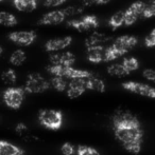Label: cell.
Segmentation results:
<instances>
[{
	"label": "cell",
	"instance_id": "83f0119b",
	"mask_svg": "<svg viewBox=\"0 0 155 155\" xmlns=\"http://www.w3.org/2000/svg\"><path fill=\"white\" fill-rule=\"evenodd\" d=\"M16 132H17V134L18 135H20L21 137H23V139H30L31 138L32 140H33V136H32L31 134L29 133V130H28V128H27V126H26L25 124H23V123H19L16 126Z\"/></svg>",
	"mask_w": 155,
	"mask_h": 155
},
{
	"label": "cell",
	"instance_id": "8992f818",
	"mask_svg": "<svg viewBox=\"0 0 155 155\" xmlns=\"http://www.w3.org/2000/svg\"><path fill=\"white\" fill-rule=\"evenodd\" d=\"M25 89L23 88H8L3 92V101L9 108L17 109L20 108L21 104L23 101L25 96Z\"/></svg>",
	"mask_w": 155,
	"mask_h": 155
},
{
	"label": "cell",
	"instance_id": "8fae6325",
	"mask_svg": "<svg viewBox=\"0 0 155 155\" xmlns=\"http://www.w3.org/2000/svg\"><path fill=\"white\" fill-rule=\"evenodd\" d=\"M87 90V78H78L72 79L68 84L67 96L70 99H75L81 96Z\"/></svg>",
	"mask_w": 155,
	"mask_h": 155
},
{
	"label": "cell",
	"instance_id": "7402d4cb",
	"mask_svg": "<svg viewBox=\"0 0 155 155\" xmlns=\"http://www.w3.org/2000/svg\"><path fill=\"white\" fill-rule=\"evenodd\" d=\"M0 23L4 27H14L17 25V19L11 13L1 12L0 13Z\"/></svg>",
	"mask_w": 155,
	"mask_h": 155
},
{
	"label": "cell",
	"instance_id": "f35d334b",
	"mask_svg": "<svg viewBox=\"0 0 155 155\" xmlns=\"http://www.w3.org/2000/svg\"><path fill=\"white\" fill-rule=\"evenodd\" d=\"M0 1H3V0H0Z\"/></svg>",
	"mask_w": 155,
	"mask_h": 155
},
{
	"label": "cell",
	"instance_id": "603a6c76",
	"mask_svg": "<svg viewBox=\"0 0 155 155\" xmlns=\"http://www.w3.org/2000/svg\"><path fill=\"white\" fill-rule=\"evenodd\" d=\"M26 53L23 50H16L12 53L10 57V62L14 65H20L26 61Z\"/></svg>",
	"mask_w": 155,
	"mask_h": 155
},
{
	"label": "cell",
	"instance_id": "d6a6232c",
	"mask_svg": "<svg viewBox=\"0 0 155 155\" xmlns=\"http://www.w3.org/2000/svg\"><path fill=\"white\" fill-rule=\"evenodd\" d=\"M145 45L148 48L155 47V29L152 30L145 38Z\"/></svg>",
	"mask_w": 155,
	"mask_h": 155
},
{
	"label": "cell",
	"instance_id": "44dd1931",
	"mask_svg": "<svg viewBox=\"0 0 155 155\" xmlns=\"http://www.w3.org/2000/svg\"><path fill=\"white\" fill-rule=\"evenodd\" d=\"M107 73L112 76H117V77H124V76H128L129 72L125 68L123 67V64H119V63H115L112 64L107 68Z\"/></svg>",
	"mask_w": 155,
	"mask_h": 155
},
{
	"label": "cell",
	"instance_id": "e0dca14e",
	"mask_svg": "<svg viewBox=\"0 0 155 155\" xmlns=\"http://www.w3.org/2000/svg\"><path fill=\"white\" fill-rule=\"evenodd\" d=\"M110 40V37L106 36L105 34H102L99 32H93L88 38L85 40V45L87 48L91 47H98V45H102L104 42Z\"/></svg>",
	"mask_w": 155,
	"mask_h": 155
},
{
	"label": "cell",
	"instance_id": "74e56055",
	"mask_svg": "<svg viewBox=\"0 0 155 155\" xmlns=\"http://www.w3.org/2000/svg\"><path fill=\"white\" fill-rule=\"evenodd\" d=\"M110 1L111 0H98V4H106Z\"/></svg>",
	"mask_w": 155,
	"mask_h": 155
},
{
	"label": "cell",
	"instance_id": "ffe728a7",
	"mask_svg": "<svg viewBox=\"0 0 155 155\" xmlns=\"http://www.w3.org/2000/svg\"><path fill=\"white\" fill-rule=\"evenodd\" d=\"M124 19H125V12L124 11H119L116 12L110 19V27L113 30H117L118 28H120L122 25H124Z\"/></svg>",
	"mask_w": 155,
	"mask_h": 155
},
{
	"label": "cell",
	"instance_id": "ac0fdd59",
	"mask_svg": "<svg viewBox=\"0 0 155 155\" xmlns=\"http://www.w3.org/2000/svg\"><path fill=\"white\" fill-rule=\"evenodd\" d=\"M13 2L20 12H32L37 6V0H13Z\"/></svg>",
	"mask_w": 155,
	"mask_h": 155
},
{
	"label": "cell",
	"instance_id": "3957f363",
	"mask_svg": "<svg viewBox=\"0 0 155 155\" xmlns=\"http://www.w3.org/2000/svg\"><path fill=\"white\" fill-rule=\"evenodd\" d=\"M38 120L41 124L50 130H58L63 124V113L58 110L45 109L39 111Z\"/></svg>",
	"mask_w": 155,
	"mask_h": 155
},
{
	"label": "cell",
	"instance_id": "f546056e",
	"mask_svg": "<svg viewBox=\"0 0 155 155\" xmlns=\"http://www.w3.org/2000/svg\"><path fill=\"white\" fill-rule=\"evenodd\" d=\"M155 16V0H152L150 3L147 4L145 11L143 13V18H151Z\"/></svg>",
	"mask_w": 155,
	"mask_h": 155
},
{
	"label": "cell",
	"instance_id": "5b68a950",
	"mask_svg": "<svg viewBox=\"0 0 155 155\" xmlns=\"http://www.w3.org/2000/svg\"><path fill=\"white\" fill-rule=\"evenodd\" d=\"M51 84L46 80L39 73H31L28 75L25 91L28 93H43L50 88Z\"/></svg>",
	"mask_w": 155,
	"mask_h": 155
},
{
	"label": "cell",
	"instance_id": "e575fe53",
	"mask_svg": "<svg viewBox=\"0 0 155 155\" xmlns=\"http://www.w3.org/2000/svg\"><path fill=\"white\" fill-rule=\"evenodd\" d=\"M143 77H145L146 79L150 80V81H152V82H154V84H155V71H154V70H152V69L145 70V71H143Z\"/></svg>",
	"mask_w": 155,
	"mask_h": 155
},
{
	"label": "cell",
	"instance_id": "9a60e30c",
	"mask_svg": "<svg viewBox=\"0 0 155 155\" xmlns=\"http://www.w3.org/2000/svg\"><path fill=\"white\" fill-rule=\"evenodd\" d=\"M87 59L90 62L100 63L106 59V48L103 45L87 48Z\"/></svg>",
	"mask_w": 155,
	"mask_h": 155
},
{
	"label": "cell",
	"instance_id": "2e32d148",
	"mask_svg": "<svg viewBox=\"0 0 155 155\" xmlns=\"http://www.w3.org/2000/svg\"><path fill=\"white\" fill-rule=\"evenodd\" d=\"M0 155H25L21 148L5 140L0 141Z\"/></svg>",
	"mask_w": 155,
	"mask_h": 155
},
{
	"label": "cell",
	"instance_id": "4fadbf2b",
	"mask_svg": "<svg viewBox=\"0 0 155 155\" xmlns=\"http://www.w3.org/2000/svg\"><path fill=\"white\" fill-rule=\"evenodd\" d=\"M71 42H72V37H58V38L48 40L45 45V49L48 52H58L69 47L71 45Z\"/></svg>",
	"mask_w": 155,
	"mask_h": 155
},
{
	"label": "cell",
	"instance_id": "7c38bea8",
	"mask_svg": "<svg viewBox=\"0 0 155 155\" xmlns=\"http://www.w3.org/2000/svg\"><path fill=\"white\" fill-rule=\"evenodd\" d=\"M51 64L53 65H64L71 67L76 61V56L71 52H63V53L51 54L49 57Z\"/></svg>",
	"mask_w": 155,
	"mask_h": 155
},
{
	"label": "cell",
	"instance_id": "cb8c5ba5",
	"mask_svg": "<svg viewBox=\"0 0 155 155\" xmlns=\"http://www.w3.org/2000/svg\"><path fill=\"white\" fill-rule=\"evenodd\" d=\"M51 86L55 89L56 91L63 92L67 89V81L64 77H58V76H54L50 81Z\"/></svg>",
	"mask_w": 155,
	"mask_h": 155
},
{
	"label": "cell",
	"instance_id": "30bf717a",
	"mask_svg": "<svg viewBox=\"0 0 155 155\" xmlns=\"http://www.w3.org/2000/svg\"><path fill=\"white\" fill-rule=\"evenodd\" d=\"M9 38L12 42L21 47H27L35 41L36 34L33 31H19L13 32L9 35Z\"/></svg>",
	"mask_w": 155,
	"mask_h": 155
},
{
	"label": "cell",
	"instance_id": "277c9868",
	"mask_svg": "<svg viewBox=\"0 0 155 155\" xmlns=\"http://www.w3.org/2000/svg\"><path fill=\"white\" fill-rule=\"evenodd\" d=\"M114 129L118 128H140V123L135 115L129 111L118 110L113 115Z\"/></svg>",
	"mask_w": 155,
	"mask_h": 155
},
{
	"label": "cell",
	"instance_id": "5bb4252c",
	"mask_svg": "<svg viewBox=\"0 0 155 155\" xmlns=\"http://www.w3.org/2000/svg\"><path fill=\"white\" fill-rule=\"evenodd\" d=\"M66 18V15L64 14L63 10H56L52 11V12L47 13L46 15H44L38 21V25H60Z\"/></svg>",
	"mask_w": 155,
	"mask_h": 155
},
{
	"label": "cell",
	"instance_id": "f1b7e54d",
	"mask_svg": "<svg viewBox=\"0 0 155 155\" xmlns=\"http://www.w3.org/2000/svg\"><path fill=\"white\" fill-rule=\"evenodd\" d=\"M78 155H100V153L96 149L88 146H79Z\"/></svg>",
	"mask_w": 155,
	"mask_h": 155
},
{
	"label": "cell",
	"instance_id": "9c48e42d",
	"mask_svg": "<svg viewBox=\"0 0 155 155\" xmlns=\"http://www.w3.org/2000/svg\"><path fill=\"white\" fill-rule=\"evenodd\" d=\"M137 41L138 40L136 37L131 36V35H123V36L118 37L112 45V47L119 52L120 55L123 56L124 54H126L131 49H133L137 45Z\"/></svg>",
	"mask_w": 155,
	"mask_h": 155
},
{
	"label": "cell",
	"instance_id": "836d02e7",
	"mask_svg": "<svg viewBox=\"0 0 155 155\" xmlns=\"http://www.w3.org/2000/svg\"><path fill=\"white\" fill-rule=\"evenodd\" d=\"M61 152L64 155H72L75 153V147H73L71 143H65L64 145L61 148Z\"/></svg>",
	"mask_w": 155,
	"mask_h": 155
},
{
	"label": "cell",
	"instance_id": "ba28073f",
	"mask_svg": "<svg viewBox=\"0 0 155 155\" xmlns=\"http://www.w3.org/2000/svg\"><path fill=\"white\" fill-rule=\"evenodd\" d=\"M122 87L130 92L139 94V95L146 96L149 98H155V88L149 86V84L135 81H126L122 84Z\"/></svg>",
	"mask_w": 155,
	"mask_h": 155
},
{
	"label": "cell",
	"instance_id": "d6986e66",
	"mask_svg": "<svg viewBox=\"0 0 155 155\" xmlns=\"http://www.w3.org/2000/svg\"><path fill=\"white\" fill-rule=\"evenodd\" d=\"M105 84L102 79L93 76L90 78H87V90H93L96 92H100L103 93L105 92Z\"/></svg>",
	"mask_w": 155,
	"mask_h": 155
},
{
	"label": "cell",
	"instance_id": "484cf974",
	"mask_svg": "<svg viewBox=\"0 0 155 155\" xmlns=\"http://www.w3.org/2000/svg\"><path fill=\"white\" fill-rule=\"evenodd\" d=\"M123 67L128 70L129 73L133 71H136L139 68V61L134 57H129V58H124L123 61H122Z\"/></svg>",
	"mask_w": 155,
	"mask_h": 155
},
{
	"label": "cell",
	"instance_id": "4316f807",
	"mask_svg": "<svg viewBox=\"0 0 155 155\" xmlns=\"http://www.w3.org/2000/svg\"><path fill=\"white\" fill-rule=\"evenodd\" d=\"M146 6H147V3H145L143 1H136L134 3H132L130 6H129V10L132 11L133 13H135L138 16H143V13L145 11Z\"/></svg>",
	"mask_w": 155,
	"mask_h": 155
},
{
	"label": "cell",
	"instance_id": "52a82bcc",
	"mask_svg": "<svg viewBox=\"0 0 155 155\" xmlns=\"http://www.w3.org/2000/svg\"><path fill=\"white\" fill-rule=\"evenodd\" d=\"M68 27L78 30L79 32H88L99 27V19L95 15H86L80 19H75L67 22Z\"/></svg>",
	"mask_w": 155,
	"mask_h": 155
},
{
	"label": "cell",
	"instance_id": "6da1fadb",
	"mask_svg": "<svg viewBox=\"0 0 155 155\" xmlns=\"http://www.w3.org/2000/svg\"><path fill=\"white\" fill-rule=\"evenodd\" d=\"M115 136L123 148L133 154H138L143 143V129L140 128H118L114 129Z\"/></svg>",
	"mask_w": 155,
	"mask_h": 155
},
{
	"label": "cell",
	"instance_id": "7a4b0ae2",
	"mask_svg": "<svg viewBox=\"0 0 155 155\" xmlns=\"http://www.w3.org/2000/svg\"><path fill=\"white\" fill-rule=\"evenodd\" d=\"M47 71L53 76H58V77L70 78L72 79H78V78H90L93 76V74L89 71L85 70L75 69L72 67H64V65H53L50 64L47 67Z\"/></svg>",
	"mask_w": 155,
	"mask_h": 155
},
{
	"label": "cell",
	"instance_id": "8d00e7d4",
	"mask_svg": "<svg viewBox=\"0 0 155 155\" xmlns=\"http://www.w3.org/2000/svg\"><path fill=\"white\" fill-rule=\"evenodd\" d=\"M82 3L84 6H90L93 4H98V0H82Z\"/></svg>",
	"mask_w": 155,
	"mask_h": 155
},
{
	"label": "cell",
	"instance_id": "1f68e13d",
	"mask_svg": "<svg viewBox=\"0 0 155 155\" xmlns=\"http://www.w3.org/2000/svg\"><path fill=\"white\" fill-rule=\"evenodd\" d=\"M64 14L67 16H75V15H80L83 13L82 6H68V8L63 10Z\"/></svg>",
	"mask_w": 155,
	"mask_h": 155
},
{
	"label": "cell",
	"instance_id": "d4e9b609",
	"mask_svg": "<svg viewBox=\"0 0 155 155\" xmlns=\"http://www.w3.org/2000/svg\"><path fill=\"white\" fill-rule=\"evenodd\" d=\"M1 78H2V81L4 82L5 84H14L16 82V73H15L14 70L12 69H9L6 71H4L1 75Z\"/></svg>",
	"mask_w": 155,
	"mask_h": 155
},
{
	"label": "cell",
	"instance_id": "d590c367",
	"mask_svg": "<svg viewBox=\"0 0 155 155\" xmlns=\"http://www.w3.org/2000/svg\"><path fill=\"white\" fill-rule=\"evenodd\" d=\"M67 0H45L44 4L47 8H50V6H58L62 5L63 3H65Z\"/></svg>",
	"mask_w": 155,
	"mask_h": 155
},
{
	"label": "cell",
	"instance_id": "4dcf8cb0",
	"mask_svg": "<svg viewBox=\"0 0 155 155\" xmlns=\"http://www.w3.org/2000/svg\"><path fill=\"white\" fill-rule=\"evenodd\" d=\"M125 12V19H124V25H132L133 23H135V21L138 19V15H136L135 13H133L132 11H130L128 8L126 11H124Z\"/></svg>",
	"mask_w": 155,
	"mask_h": 155
}]
</instances>
